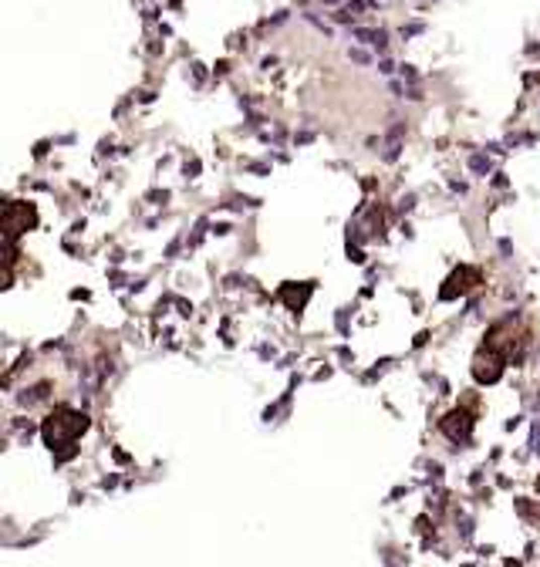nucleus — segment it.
<instances>
[{
    "label": "nucleus",
    "instance_id": "1",
    "mask_svg": "<svg viewBox=\"0 0 540 567\" xmlns=\"http://www.w3.org/2000/svg\"><path fill=\"white\" fill-rule=\"evenodd\" d=\"M88 429V419L85 415H78V412H71V409H57L54 415H51V422L44 425V439H47V446L54 449V446H64V443H71L78 432H85Z\"/></svg>",
    "mask_w": 540,
    "mask_h": 567
}]
</instances>
